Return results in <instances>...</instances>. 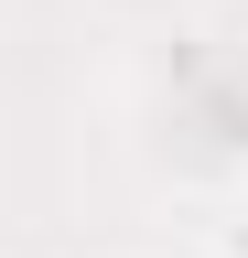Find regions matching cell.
<instances>
[{"mask_svg": "<svg viewBox=\"0 0 248 258\" xmlns=\"http://www.w3.org/2000/svg\"><path fill=\"white\" fill-rule=\"evenodd\" d=\"M216 258H248V194L227 205V226H216Z\"/></svg>", "mask_w": 248, "mask_h": 258, "instance_id": "obj_1", "label": "cell"}]
</instances>
